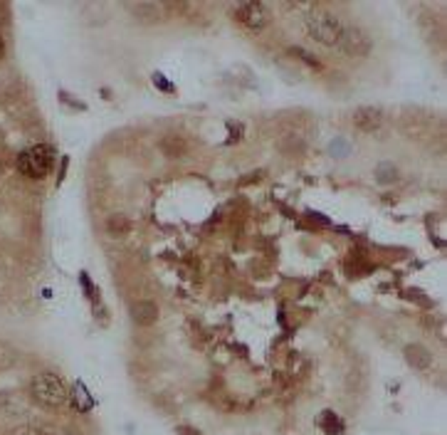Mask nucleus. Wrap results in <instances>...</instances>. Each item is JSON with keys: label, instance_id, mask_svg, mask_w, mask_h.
Here are the masks:
<instances>
[{"label": "nucleus", "instance_id": "f257e3e1", "mask_svg": "<svg viewBox=\"0 0 447 435\" xmlns=\"http://www.w3.org/2000/svg\"><path fill=\"white\" fill-rule=\"evenodd\" d=\"M30 395L35 403L45 405V408H62L70 400V386L65 379L52 371H42L30 381Z\"/></svg>", "mask_w": 447, "mask_h": 435}, {"label": "nucleus", "instance_id": "f03ea898", "mask_svg": "<svg viewBox=\"0 0 447 435\" xmlns=\"http://www.w3.org/2000/svg\"><path fill=\"white\" fill-rule=\"evenodd\" d=\"M55 166V151L47 143H37L18 156V168L27 178H45Z\"/></svg>", "mask_w": 447, "mask_h": 435}, {"label": "nucleus", "instance_id": "7ed1b4c3", "mask_svg": "<svg viewBox=\"0 0 447 435\" xmlns=\"http://www.w3.org/2000/svg\"><path fill=\"white\" fill-rule=\"evenodd\" d=\"M343 23L336 18V15L326 13V10H317L307 18V32L312 40L326 44V47H333L338 44V37H341Z\"/></svg>", "mask_w": 447, "mask_h": 435}, {"label": "nucleus", "instance_id": "20e7f679", "mask_svg": "<svg viewBox=\"0 0 447 435\" xmlns=\"http://www.w3.org/2000/svg\"><path fill=\"white\" fill-rule=\"evenodd\" d=\"M338 47H341V52H346L348 57H366V54L371 52L373 42L363 28H358V25H343L341 37H338Z\"/></svg>", "mask_w": 447, "mask_h": 435}, {"label": "nucleus", "instance_id": "39448f33", "mask_svg": "<svg viewBox=\"0 0 447 435\" xmlns=\"http://www.w3.org/2000/svg\"><path fill=\"white\" fill-rule=\"evenodd\" d=\"M238 20L245 25L247 30H255V32H259V30H264L269 25V20H272V15H269L267 5L262 3H255V0H250V3H243L238 8Z\"/></svg>", "mask_w": 447, "mask_h": 435}, {"label": "nucleus", "instance_id": "423d86ee", "mask_svg": "<svg viewBox=\"0 0 447 435\" xmlns=\"http://www.w3.org/2000/svg\"><path fill=\"white\" fill-rule=\"evenodd\" d=\"M353 124H356V129H361V131H376V129H381L383 124V112L378 107H358L356 112H353Z\"/></svg>", "mask_w": 447, "mask_h": 435}, {"label": "nucleus", "instance_id": "0eeeda50", "mask_svg": "<svg viewBox=\"0 0 447 435\" xmlns=\"http://www.w3.org/2000/svg\"><path fill=\"white\" fill-rule=\"evenodd\" d=\"M131 316H134L136 324L151 326L156 319H159V306H156V302H151V299L136 302V304L131 306Z\"/></svg>", "mask_w": 447, "mask_h": 435}, {"label": "nucleus", "instance_id": "6e6552de", "mask_svg": "<svg viewBox=\"0 0 447 435\" xmlns=\"http://www.w3.org/2000/svg\"><path fill=\"white\" fill-rule=\"evenodd\" d=\"M403 354H405V361L412 366V369H427L432 361V354L422 344H408Z\"/></svg>", "mask_w": 447, "mask_h": 435}, {"label": "nucleus", "instance_id": "1a4fd4ad", "mask_svg": "<svg viewBox=\"0 0 447 435\" xmlns=\"http://www.w3.org/2000/svg\"><path fill=\"white\" fill-rule=\"evenodd\" d=\"M131 15L134 18H139L141 23H159L161 18H164V13H161V8L156 3H139V5H129Z\"/></svg>", "mask_w": 447, "mask_h": 435}, {"label": "nucleus", "instance_id": "9d476101", "mask_svg": "<svg viewBox=\"0 0 447 435\" xmlns=\"http://www.w3.org/2000/svg\"><path fill=\"white\" fill-rule=\"evenodd\" d=\"M319 428H322L326 435H341L343 433L341 420H338V415L333 413V410H324V413L319 415Z\"/></svg>", "mask_w": 447, "mask_h": 435}, {"label": "nucleus", "instance_id": "9b49d317", "mask_svg": "<svg viewBox=\"0 0 447 435\" xmlns=\"http://www.w3.org/2000/svg\"><path fill=\"white\" fill-rule=\"evenodd\" d=\"M16 364H18V351L11 344H6V341H0V374L13 369Z\"/></svg>", "mask_w": 447, "mask_h": 435}, {"label": "nucleus", "instance_id": "f8f14e48", "mask_svg": "<svg viewBox=\"0 0 447 435\" xmlns=\"http://www.w3.org/2000/svg\"><path fill=\"white\" fill-rule=\"evenodd\" d=\"M376 178L381 183H393L398 178V171L396 166H391V163H381V166L376 168Z\"/></svg>", "mask_w": 447, "mask_h": 435}, {"label": "nucleus", "instance_id": "ddd939ff", "mask_svg": "<svg viewBox=\"0 0 447 435\" xmlns=\"http://www.w3.org/2000/svg\"><path fill=\"white\" fill-rule=\"evenodd\" d=\"M13 435H52V433L40 428V425H20V428L13 430Z\"/></svg>", "mask_w": 447, "mask_h": 435}, {"label": "nucleus", "instance_id": "4468645a", "mask_svg": "<svg viewBox=\"0 0 447 435\" xmlns=\"http://www.w3.org/2000/svg\"><path fill=\"white\" fill-rule=\"evenodd\" d=\"M109 227L111 230H126L129 227V220L124 215H111L109 218Z\"/></svg>", "mask_w": 447, "mask_h": 435}, {"label": "nucleus", "instance_id": "2eb2a0df", "mask_svg": "<svg viewBox=\"0 0 447 435\" xmlns=\"http://www.w3.org/2000/svg\"><path fill=\"white\" fill-rule=\"evenodd\" d=\"M178 435H200V433H198V430H193V428H185V425H180Z\"/></svg>", "mask_w": 447, "mask_h": 435}, {"label": "nucleus", "instance_id": "dca6fc26", "mask_svg": "<svg viewBox=\"0 0 447 435\" xmlns=\"http://www.w3.org/2000/svg\"><path fill=\"white\" fill-rule=\"evenodd\" d=\"M6 54V42H3V37H0V57Z\"/></svg>", "mask_w": 447, "mask_h": 435}]
</instances>
